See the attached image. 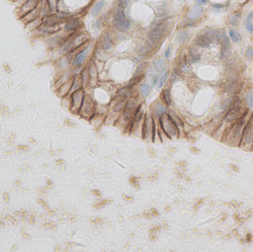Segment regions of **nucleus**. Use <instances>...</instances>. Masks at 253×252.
<instances>
[{"label": "nucleus", "instance_id": "obj_1", "mask_svg": "<svg viewBox=\"0 0 253 252\" xmlns=\"http://www.w3.org/2000/svg\"><path fill=\"white\" fill-rule=\"evenodd\" d=\"M160 124L165 134L169 138H175L179 135V129L175 121L169 115H164L159 117Z\"/></svg>", "mask_w": 253, "mask_h": 252}, {"label": "nucleus", "instance_id": "obj_2", "mask_svg": "<svg viewBox=\"0 0 253 252\" xmlns=\"http://www.w3.org/2000/svg\"><path fill=\"white\" fill-rule=\"evenodd\" d=\"M244 112V110H243L241 101L238 99L237 101H234L233 104L230 106V109H229V110L228 111V112L223 118V121L225 122H227V123L233 122L234 121H236L238 118H240Z\"/></svg>", "mask_w": 253, "mask_h": 252}, {"label": "nucleus", "instance_id": "obj_3", "mask_svg": "<svg viewBox=\"0 0 253 252\" xmlns=\"http://www.w3.org/2000/svg\"><path fill=\"white\" fill-rule=\"evenodd\" d=\"M113 23L116 27L122 31H126L130 27V22L125 16L124 11L119 9L114 15Z\"/></svg>", "mask_w": 253, "mask_h": 252}, {"label": "nucleus", "instance_id": "obj_4", "mask_svg": "<svg viewBox=\"0 0 253 252\" xmlns=\"http://www.w3.org/2000/svg\"><path fill=\"white\" fill-rule=\"evenodd\" d=\"M242 142H244L246 145L248 146L253 143V115L249 118L243 129L240 139V144Z\"/></svg>", "mask_w": 253, "mask_h": 252}, {"label": "nucleus", "instance_id": "obj_5", "mask_svg": "<svg viewBox=\"0 0 253 252\" xmlns=\"http://www.w3.org/2000/svg\"><path fill=\"white\" fill-rule=\"evenodd\" d=\"M84 95L83 93V90L82 89L76 90L72 93L71 95V109L74 111L79 112L80 107L82 104L83 99H84Z\"/></svg>", "mask_w": 253, "mask_h": 252}, {"label": "nucleus", "instance_id": "obj_6", "mask_svg": "<svg viewBox=\"0 0 253 252\" xmlns=\"http://www.w3.org/2000/svg\"><path fill=\"white\" fill-rule=\"evenodd\" d=\"M165 30H166V29H165L163 24L160 23L156 25V26L148 33V38L150 41H153V42L159 41L163 37Z\"/></svg>", "mask_w": 253, "mask_h": 252}, {"label": "nucleus", "instance_id": "obj_7", "mask_svg": "<svg viewBox=\"0 0 253 252\" xmlns=\"http://www.w3.org/2000/svg\"><path fill=\"white\" fill-rule=\"evenodd\" d=\"M94 111V104L93 102L88 97H85V95L84 96V99H83L82 104L80 109H79V112H81L82 115H84V116H87V115H90L93 113Z\"/></svg>", "mask_w": 253, "mask_h": 252}, {"label": "nucleus", "instance_id": "obj_8", "mask_svg": "<svg viewBox=\"0 0 253 252\" xmlns=\"http://www.w3.org/2000/svg\"><path fill=\"white\" fill-rule=\"evenodd\" d=\"M203 13H204V9L201 5H194L189 11L188 18L191 21L197 20L202 16Z\"/></svg>", "mask_w": 253, "mask_h": 252}, {"label": "nucleus", "instance_id": "obj_9", "mask_svg": "<svg viewBox=\"0 0 253 252\" xmlns=\"http://www.w3.org/2000/svg\"><path fill=\"white\" fill-rule=\"evenodd\" d=\"M232 55V46L230 41L221 44L220 56L222 60H226L230 58Z\"/></svg>", "mask_w": 253, "mask_h": 252}, {"label": "nucleus", "instance_id": "obj_10", "mask_svg": "<svg viewBox=\"0 0 253 252\" xmlns=\"http://www.w3.org/2000/svg\"><path fill=\"white\" fill-rule=\"evenodd\" d=\"M194 43L195 44H196L197 46H199L201 47H208L210 46L212 41L209 37L203 33L195 38V39L194 40Z\"/></svg>", "mask_w": 253, "mask_h": 252}, {"label": "nucleus", "instance_id": "obj_11", "mask_svg": "<svg viewBox=\"0 0 253 252\" xmlns=\"http://www.w3.org/2000/svg\"><path fill=\"white\" fill-rule=\"evenodd\" d=\"M87 53V50L85 49L84 51L79 52V53L76 54V55L75 56L74 59L73 61V66H78V65H80L83 62H84V58L86 56V54Z\"/></svg>", "mask_w": 253, "mask_h": 252}, {"label": "nucleus", "instance_id": "obj_12", "mask_svg": "<svg viewBox=\"0 0 253 252\" xmlns=\"http://www.w3.org/2000/svg\"><path fill=\"white\" fill-rule=\"evenodd\" d=\"M87 39H88V37H87V36H86L84 33L79 34V36H77V37L74 39V40H73V47H75V48H77V47H80L82 44H83L87 41Z\"/></svg>", "mask_w": 253, "mask_h": 252}, {"label": "nucleus", "instance_id": "obj_13", "mask_svg": "<svg viewBox=\"0 0 253 252\" xmlns=\"http://www.w3.org/2000/svg\"><path fill=\"white\" fill-rule=\"evenodd\" d=\"M241 13L240 12H235L229 18V23L233 26H237L240 22Z\"/></svg>", "mask_w": 253, "mask_h": 252}, {"label": "nucleus", "instance_id": "obj_14", "mask_svg": "<svg viewBox=\"0 0 253 252\" xmlns=\"http://www.w3.org/2000/svg\"><path fill=\"white\" fill-rule=\"evenodd\" d=\"M229 38H230V39L234 43H238L241 41V37L240 33L234 29H229Z\"/></svg>", "mask_w": 253, "mask_h": 252}, {"label": "nucleus", "instance_id": "obj_15", "mask_svg": "<svg viewBox=\"0 0 253 252\" xmlns=\"http://www.w3.org/2000/svg\"><path fill=\"white\" fill-rule=\"evenodd\" d=\"M79 25V22L76 19H70L66 22L65 25V29L67 31H73L76 29Z\"/></svg>", "mask_w": 253, "mask_h": 252}, {"label": "nucleus", "instance_id": "obj_16", "mask_svg": "<svg viewBox=\"0 0 253 252\" xmlns=\"http://www.w3.org/2000/svg\"><path fill=\"white\" fill-rule=\"evenodd\" d=\"M151 90H152V88H151V87L148 84H143L140 86L139 88L141 95L144 98H147L149 95L150 94Z\"/></svg>", "mask_w": 253, "mask_h": 252}, {"label": "nucleus", "instance_id": "obj_17", "mask_svg": "<svg viewBox=\"0 0 253 252\" xmlns=\"http://www.w3.org/2000/svg\"><path fill=\"white\" fill-rule=\"evenodd\" d=\"M154 68L155 70L158 73H162L164 72L166 68V65L165 62H164V60L162 59H158L154 62Z\"/></svg>", "mask_w": 253, "mask_h": 252}, {"label": "nucleus", "instance_id": "obj_18", "mask_svg": "<svg viewBox=\"0 0 253 252\" xmlns=\"http://www.w3.org/2000/svg\"><path fill=\"white\" fill-rule=\"evenodd\" d=\"M201 59V55L195 51H190L188 54V60L190 63H195Z\"/></svg>", "mask_w": 253, "mask_h": 252}, {"label": "nucleus", "instance_id": "obj_19", "mask_svg": "<svg viewBox=\"0 0 253 252\" xmlns=\"http://www.w3.org/2000/svg\"><path fill=\"white\" fill-rule=\"evenodd\" d=\"M82 85V80L80 78H78V77H75L74 79H73V81H72V84H71V88H70V92H72V93H73V92L76 91V90H79V89H81V86Z\"/></svg>", "mask_w": 253, "mask_h": 252}, {"label": "nucleus", "instance_id": "obj_20", "mask_svg": "<svg viewBox=\"0 0 253 252\" xmlns=\"http://www.w3.org/2000/svg\"><path fill=\"white\" fill-rule=\"evenodd\" d=\"M246 103L249 109H253V90H249L247 93L245 97Z\"/></svg>", "mask_w": 253, "mask_h": 252}, {"label": "nucleus", "instance_id": "obj_21", "mask_svg": "<svg viewBox=\"0 0 253 252\" xmlns=\"http://www.w3.org/2000/svg\"><path fill=\"white\" fill-rule=\"evenodd\" d=\"M104 5H105V1H104V0H101V1H99V2H98V3L93 7V8L92 9V11H91L92 15H93V16H96V15L99 13L100 11H101L102 8L104 7Z\"/></svg>", "mask_w": 253, "mask_h": 252}, {"label": "nucleus", "instance_id": "obj_22", "mask_svg": "<svg viewBox=\"0 0 253 252\" xmlns=\"http://www.w3.org/2000/svg\"><path fill=\"white\" fill-rule=\"evenodd\" d=\"M166 111H167L166 106H164V104H157L156 107H155V115H156L157 116L160 117V116H162V115H164L165 112H166Z\"/></svg>", "mask_w": 253, "mask_h": 252}, {"label": "nucleus", "instance_id": "obj_23", "mask_svg": "<svg viewBox=\"0 0 253 252\" xmlns=\"http://www.w3.org/2000/svg\"><path fill=\"white\" fill-rule=\"evenodd\" d=\"M189 38V34L186 31H181L179 33L177 37V41L179 44H183Z\"/></svg>", "mask_w": 253, "mask_h": 252}, {"label": "nucleus", "instance_id": "obj_24", "mask_svg": "<svg viewBox=\"0 0 253 252\" xmlns=\"http://www.w3.org/2000/svg\"><path fill=\"white\" fill-rule=\"evenodd\" d=\"M103 47L105 51H109L112 48V41H111L110 38L109 36H107L104 38L102 43Z\"/></svg>", "mask_w": 253, "mask_h": 252}, {"label": "nucleus", "instance_id": "obj_25", "mask_svg": "<svg viewBox=\"0 0 253 252\" xmlns=\"http://www.w3.org/2000/svg\"><path fill=\"white\" fill-rule=\"evenodd\" d=\"M163 98L164 100L165 103H166L167 105H170L171 104V96H170V91H169V89H165L163 90Z\"/></svg>", "mask_w": 253, "mask_h": 252}, {"label": "nucleus", "instance_id": "obj_26", "mask_svg": "<svg viewBox=\"0 0 253 252\" xmlns=\"http://www.w3.org/2000/svg\"><path fill=\"white\" fill-rule=\"evenodd\" d=\"M147 68V63H142L138 67L137 69L136 70V74L135 76H138V75H141L143 73H144V71Z\"/></svg>", "mask_w": 253, "mask_h": 252}, {"label": "nucleus", "instance_id": "obj_27", "mask_svg": "<svg viewBox=\"0 0 253 252\" xmlns=\"http://www.w3.org/2000/svg\"><path fill=\"white\" fill-rule=\"evenodd\" d=\"M245 57L247 59L252 60L253 59V46H249L247 48L245 51Z\"/></svg>", "mask_w": 253, "mask_h": 252}, {"label": "nucleus", "instance_id": "obj_28", "mask_svg": "<svg viewBox=\"0 0 253 252\" xmlns=\"http://www.w3.org/2000/svg\"><path fill=\"white\" fill-rule=\"evenodd\" d=\"M88 70L87 69H84L82 72V75L81 80H82V86H84L87 84V81L89 79V74H88Z\"/></svg>", "mask_w": 253, "mask_h": 252}, {"label": "nucleus", "instance_id": "obj_29", "mask_svg": "<svg viewBox=\"0 0 253 252\" xmlns=\"http://www.w3.org/2000/svg\"><path fill=\"white\" fill-rule=\"evenodd\" d=\"M37 0H28L22 8H24V9H31L35 6V4L37 3Z\"/></svg>", "mask_w": 253, "mask_h": 252}, {"label": "nucleus", "instance_id": "obj_30", "mask_svg": "<svg viewBox=\"0 0 253 252\" xmlns=\"http://www.w3.org/2000/svg\"><path fill=\"white\" fill-rule=\"evenodd\" d=\"M244 26H245V29L247 30V31H248L249 33H253L252 22H250V21L246 20L245 22H244Z\"/></svg>", "mask_w": 253, "mask_h": 252}, {"label": "nucleus", "instance_id": "obj_31", "mask_svg": "<svg viewBox=\"0 0 253 252\" xmlns=\"http://www.w3.org/2000/svg\"><path fill=\"white\" fill-rule=\"evenodd\" d=\"M168 76H169V73H165L164 74L162 75V76L161 77V79H160V82H159V87L161 88V87H163L164 85L165 82H166L167 79H168Z\"/></svg>", "mask_w": 253, "mask_h": 252}, {"label": "nucleus", "instance_id": "obj_32", "mask_svg": "<svg viewBox=\"0 0 253 252\" xmlns=\"http://www.w3.org/2000/svg\"><path fill=\"white\" fill-rule=\"evenodd\" d=\"M212 8H214L215 9H223L225 8L226 7L228 6V4H223V3H213L212 5Z\"/></svg>", "mask_w": 253, "mask_h": 252}, {"label": "nucleus", "instance_id": "obj_33", "mask_svg": "<svg viewBox=\"0 0 253 252\" xmlns=\"http://www.w3.org/2000/svg\"><path fill=\"white\" fill-rule=\"evenodd\" d=\"M253 19V11H251L250 13H248V15H247V19L246 20L247 21H250V22H252V20Z\"/></svg>", "mask_w": 253, "mask_h": 252}, {"label": "nucleus", "instance_id": "obj_34", "mask_svg": "<svg viewBox=\"0 0 253 252\" xmlns=\"http://www.w3.org/2000/svg\"><path fill=\"white\" fill-rule=\"evenodd\" d=\"M169 55H170V48H169V47H168L164 53V56L166 57L167 58H169Z\"/></svg>", "mask_w": 253, "mask_h": 252}, {"label": "nucleus", "instance_id": "obj_35", "mask_svg": "<svg viewBox=\"0 0 253 252\" xmlns=\"http://www.w3.org/2000/svg\"><path fill=\"white\" fill-rule=\"evenodd\" d=\"M201 2L204 5H207L208 3V0H201Z\"/></svg>", "mask_w": 253, "mask_h": 252}, {"label": "nucleus", "instance_id": "obj_36", "mask_svg": "<svg viewBox=\"0 0 253 252\" xmlns=\"http://www.w3.org/2000/svg\"><path fill=\"white\" fill-rule=\"evenodd\" d=\"M158 77H155V79H154V81H153V85L154 86H155V84H157V81H158Z\"/></svg>", "mask_w": 253, "mask_h": 252}, {"label": "nucleus", "instance_id": "obj_37", "mask_svg": "<svg viewBox=\"0 0 253 252\" xmlns=\"http://www.w3.org/2000/svg\"><path fill=\"white\" fill-rule=\"evenodd\" d=\"M195 2H196L197 3H198V4L201 3V0H195Z\"/></svg>", "mask_w": 253, "mask_h": 252}, {"label": "nucleus", "instance_id": "obj_38", "mask_svg": "<svg viewBox=\"0 0 253 252\" xmlns=\"http://www.w3.org/2000/svg\"><path fill=\"white\" fill-rule=\"evenodd\" d=\"M122 2H128L130 0H122Z\"/></svg>", "mask_w": 253, "mask_h": 252}]
</instances>
